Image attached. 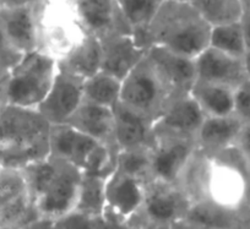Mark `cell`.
Masks as SVG:
<instances>
[{
	"instance_id": "obj_1",
	"label": "cell",
	"mask_w": 250,
	"mask_h": 229,
	"mask_svg": "<svg viewBox=\"0 0 250 229\" xmlns=\"http://www.w3.org/2000/svg\"><path fill=\"white\" fill-rule=\"evenodd\" d=\"M52 125L37 109L4 105L0 110V162L23 169L49 158Z\"/></svg>"
},
{
	"instance_id": "obj_2",
	"label": "cell",
	"mask_w": 250,
	"mask_h": 229,
	"mask_svg": "<svg viewBox=\"0 0 250 229\" xmlns=\"http://www.w3.org/2000/svg\"><path fill=\"white\" fill-rule=\"evenodd\" d=\"M212 28L190 0H162L160 10L146 35V43L175 54L196 59L210 47Z\"/></svg>"
},
{
	"instance_id": "obj_3",
	"label": "cell",
	"mask_w": 250,
	"mask_h": 229,
	"mask_svg": "<svg viewBox=\"0 0 250 229\" xmlns=\"http://www.w3.org/2000/svg\"><path fill=\"white\" fill-rule=\"evenodd\" d=\"M37 52L57 64L70 57L88 37L74 0L36 1Z\"/></svg>"
},
{
	"instance_id": "obj_4",
	"label": "cell",
	"mask_w": 250,
	"mask_h": 229,
	"mask_svg": "<svg viewBox=\"0 0 250 229\" xmlns=\"http://www.w3.org/2000/svg\"><path fill=\"white\" fill-rule=\"evenodd\" d=\"M178 95L146 53L145 58L123 80L120 103L131 112L155 123Z\"/></svg>"
},
{
	"instance_id": "obj_5",
	"label": "cell",
	"mask_w": 250,
	"mask_h": 229,
	"mask_svg": "<svg viewBox=\"0 0 250 229\" xmlns=\"http://www.w3.org/2000/svg\"><path fill=\"white\" fill-rule=\"evenodd\" d=\"M208 201L244 216L250 213V165L235 146L211 156Z\"/></svg>"
},
{
	"instance_id": "obj_6",
	"label": "cell",
	"mask_w": 250,
	"mask_h": 229,
	"mask_svg": "<svg viewBox=\"0 0 250 229\" xmlns=\"http://www.w3.org/2000/svg\"><path fill=\"white\" fill-rule=\"evenodd\" d=\"M58 64L40 52L26 54L0 85L4 104L38 109L53 85Z\"/></svg>"
},
{
	"instance_id": "obj_7",
	"label": "cell",
	"mask_w": 250,
	"mask_h": 229,
	"mask_svg": "<svg viewBox=\"0 0 250 229\" xmlns=\"http://www.w3.org/2000/svg\"><path fill=\"white\" fill-rule=\"evenodd\" d=\"M53 160L55 161L54 170L36 199L35 207L40 218L58 221L75 211L83 173L71 163Z\"/></svg>"
},
{
	"instance_id": "obj_8",
	"label": "cell",
	"mask_w": 250,
	"mask_h": 229,
	"mask_svg": "<svg viewBox=\"0 0 250 229\" xmlns=\"http://www.w3.org/2000/svg\"><path fill=\"white\" fill-rule=\"evenodd\" d=\"M190 207L189 200L174 184L148 179L139 217L158 229H172L184 221Z\"/></svg>"
},
{
	"instance_id": "obj_9",
	"label": "cell",
	"mask_w": 250,
	"mask_h": 229,
	"mask_svg": "<svg viewBox=\"0 0 250 229\" xmlns=\"http://www.w3.org/2000/svg\"><path fill=\"white\" fill-rule=\"evenodd\" d=\"M0 28L11 45L21 54L37 52L36 1H1Z\"/></svg>"
},
{
	"instance_id": "obj_10",
	"label": "cell",
	"mask_w": 250,
	"mask_h": 229,
	"mask_svg": "<svg viewBox=\"0 0 250 229\" xmlns=\"http://www.w3.org/2000/svg\"><path fill=\"white\" fill-rule=\"evenodd\" d=\"M83 80L58 67L52 87L37 110L50 125L66 124L83 104Z\"/></svg>"
},
{
	"instance_id": "obj_11",
	"label": "cell",
	"mask_w": 250,
	"mask_h": 229,
	"mask_svg": "<svg viewBox=\"0 0 250 229\" xmlns=\"http://www.w3.org/2000/svg\"><path fill=\"white\" fill-rule=\"evenodd\" d=\"M76 5L87 33L98 41L133 36L118 0H78Z\"/></svg>"
},
{
	"instance_id": "obj_12",
	"label": "cell",
	"mask_w": 250,
	"mask_h": 229,
	"mask_svg": "<svg viewBox=\"0 0 250 229\" xmlns=\"http://www.w3.org/2000/svg\"><path fill=\"white\" fill-rule=\"evenodd\" d=\"M195 147V140L191 139L155 137L151 147V179L175 184Z\"/></svg>"
},
{
	"instance_id": "obj_13",
	"label": "cell",
	"mask_w": 250,
	"mask_h": 229,
	"mask_svg": "<svg viewBox=\"0 0 250 229\" xmlns=\"http://www.w3.org/2000/svg\"><path fill=\"white\" fill-rule=\"evenodd\" d=\"M205 115L190 93L175 98L162 117L152 124L153 139L160 136L195 140Z\"/></svg>"
},
{
	"instance_id": "obj_14",
	"label": "cell",
	"mask_w": 250,
	"mask_h": 229,
	"mask_svg": "<svg viewBox=\"0 0 250 229\" xmlns=\"http://www.w3.org/2000/svg\"><path fill=\"white\" fill-rule=\"evenodd\" d=\"M196 78L201 83H213L237 91L247 83L243 59L230 57L208 47L195 59Z\"/></svg>"
},
{
	"instance_id": "obj_15",
	"label": "cell",
	"mask_w": 250,
	"mask_h": 229,
	"mask_svg": "<svg viewBox=\"0 0 250 229\" xmlns=\"http://www.w3.org/2000/svg\"><path fill=\"white\" fill-rule=\"evenodd\" d=\"M145 182L115 170L105 182V209L120 219H133L141 211Z\"/></svg>"
},
{
	"instance_id": "obj_16",
	"label": "cell",
	"mask_w": 250,
	"mask_h": 229,
	"mask_svg": "<svg viewBox=\"0 0 250 229\" xmlns=\"http://www.w3.org/2000/svg\"><path fill=\"white\" fill-rule=\"evenodd\" d=\"M98 144L100 142L78 131L70 125H52L49 157L71 163L81 170L90 153Z\"/></svg>"
},
{
	"instance_id": "obj_17",
	"label": "cell",
	"mask_w": 250,
	"mask_h": 229,
	"mask_svg": "<svg viewBox=\"0 0 250 229\" xmlns=\"http://www.w3.org/2000/svg\"><path fill=\"white\" fill-rule=\"evenodd\" d=\"M100 42L103 55L102 71L122 83L147 53L135 42L133 36H115Z\"/></svg>"
},
{
	"instance_id": "obj_18",
	"label": "cell",
	"mask_w": 250,
	"mask_h": 229,
	"mask_svg": "<svg viewBox=\"0 0 250 229\" xmlns=\"http://www.w3.org/2000/svg\"><path fill=\"white\" fill-rule=\"evenodd\" d=\"M147 55L178 95L190 93L198 80L195 59L175 54L160 47H151L147 50Z\"/></svg>"
},
{
	"instance_id": "obj_19",
	"label": "cell",
	"mask_w": 250,
	"mask_h": 229,
	"mask_svg": "<svg viewBox=\"0 0 250 229\" xmlns=\"http://www.w3.org/2000/svg\"><path fill=\"white\" fill-rule=\"evenodd\" d=\"M114 140L119 151L133 148H151L153 146L152 124L150 120L131 112L118 103L113 108Z\"/></svg>"
},
{
	"instance_id": "obj_20",
	"label": "cell",
	"mask_w": 250,
	"mask_h": 229,
	"mask_svg": "<svg viewBox=\"0 0 250 229\" xmlns=\"http://www.w3.org/2000/svg\"><path fill=\"white\" fill-rule=\"evenodd\" d=\"M243 124L235 115L225 118H205L195 137L196 148L215 156L235 146Z\"/></svg>"
},
{
	"instance_id": "obj_21",
	"label": "cell",
	"mask_w": 250,
	"mask_h": 229,
	"mask_svg": "<svg viewBox=\"0 0 250 229\" xmlns=\"http://www.w3.org/2000/svg\"><path fill=\"white\" fill-rule=\"evenodd\" d=\"M66 124L100 144L117 146L114 140V114L110 108L83 101Z\"/></svg>"
},
{
	"instance_id": "obj_22",
	"label": "cell",
	"mask_w": 250,
	"mask_h": 229,
	"mask_svg": "<svg viewBox=\"0 0 250 229\" xmlns=\"http://www.w3.org/2000/svg\"><path fill=\"white\" fill-rule=\"evenodd\" d=\"M248 216L217 206L211 201L191 205L178 229H244Z\"/></svg>"
},
{
	"instance_id": "obj_23",
	"label": "cell",
	"mask_w": 250,
	"mask_h": 229,
	"mask_svg": "<svg viewBox=\"0 0 250 229\" xmlns=\"http://www.w3.org/2000/svg\"><path fill=\"white\" fill-rule=\"evenodd\" d=\"M210 170L211 156L195 147L174 184L191 205L208 201Z\"/></svg>"
},
{
	"instance_id": "obj_24",
	"label": "cell",
	"mask_w": 250,
	"mask_h": 229,
	"mask_svg": "<svg viewBox=\"0 0 250 229\" xmlns=\"http://www.w3.org/2000/svg\"><path fill=\"white\" fill-rule=\"evenodd\" d=\"M194 98L205 118H225L235 115V91L213 83L196 81L191 88Z\"/></svg>"
},
{
	"instance_id": "obj_25",
	"label": "cell",
	"mask_w": 250,
	"mask_h": 229,
	"mask_svg": "<svg viewBox=\"0 0 250 229\" xmlns=\"http://www.w3.org/2000/svg\"><path fill=\"white\" fill-rule=\"evenodd\" d=\"M102 45L93 36L88 35L85 42L65 60L58 64L62 71L86 81L102 71Z\"/></svg>"
},
{
	"instance_id": "obj_26",
	"label": "cell",
	"mask_w": 250,
	"mask_h": 229,
	"mask_svg": "<svg viewBox=\"0 0 250 229\" xmlns=\"http://www.w3.org/2000/svg\"><path fill=\"white\" fill-rule=\"evenodd\" d=\"M125 20L129 23L135 42L148 50L146 35L160 10L162 0H118Z\"/></svg>"
},
{
	"instance_id": "obj_27",
	"label": "cell",
	"mask_w": 250,
	"mask_h": 229,
	"mask_svg": "<svg viewBox=\"0 0 250 229\" xmlns=\"http://www.w3.org/2000/svg\"><path fill=\"white\" fill-rule=\"evenodd\" d=\"M211 28L238 23L243 15V0H190Z\"/></svg>"
},
{
	"instance_id": "obj_28",
	"label": "cell",
	"mask_w": 250,
	"mask_h": 229,
	"mask_svg": "<svg viewBox=\"0 0 250 229\" xmlns=\"http://www.w3.org/2000/svg\"><path fill=\"white\" fill-rule=\"evenodd\" d=\"M122 81L104 71L85 81L83 83V101L105 108H113L120 102Z\"/></svg>"
},
{
	"instance_id": "obj_29",
	"label": "cell",
	"mask_w": 250,
	"mask_h": 229,
	"mask_svg": "<svg viewBox=\"0 0 250 229\" xmlns=\"http://www.w3.org/2000/svg\"><path fill=\"white\" fill-rule=\"evenodd\" d=\"M105 179L83 174L75 211L92 217H103L105 209Z\"/></svg>"
},
{
	"instance_id": "obj_30",
	"label": "cell",
	"mask_w": 250,
	"mask_h": 229,
	"mask_svg": "<svg viewBox=\"0 0 250 229\" xmlns=\"http://www.w3.org/2000/svg\"><path fill=\"white\" fill-rule=\"evenodd\" d=\"M210 47L230 57L243 59L248 49L240 23L213 27L211 30Z\"/></svg>"
},
{
	"instance_id": "obj_31",
	"label": "cell",
	"mask_w": 250,
	"mask_h": 229,
	"mask_svg": "<svg viewBox=\"0 0 250 229\" xmlns=\"http://www.w3.org/2000/svg\"><path fill=\"white\" fill-rule=\"evenodd\" d=\"M40 218L30 194L0 207L1 228L23 229Z\"/></svg>"
},
{
	"instance_id": "obj_32",
	"label": "cell",
	"mask_w": 250,
	"mask_h": 229,
	"mask_svg": "<svg viewBox=\"0 0 250 229\" xmlns=\"http://www.w3.org/2000/svg\"><path fill=\"white\" fill-rule=\"evenodd\" d=\"M115 170L143 182L151 179V148L119 151Z\"/></svg>"
},
{
	"instance_id": "obj_33",
	"label": "cell",
	"mask_w": 250,
	"mask_h": 229,
	"mask_svg": "<svg viewBox=\"0 0 250 229\" xmlns=\"http://www.w3.org/2000/svg\"><path fill=\"white\" fill-rule=\"evenodd\" d=\"M117 146L98 144L86 160L81 173L107 180L117 169Z\"/></svg>"
},
{
	"instance_id": "obj_34",
	"label": "cell",
	"mask_w": 250,
	"mask_h": 229,
	"mask_svg": "<svg viewBox=\"0 0 250 229\" xmlns=\"http://www.w3.org/2000/svg\"><path fill=\"white\" fill-rule=\"evenodd\" d=\"M30 194L22 169L3 167L0 169V207Z\"/></svg>"
},
{
	"instance_id": "obj_35",
	"label": "cell",
	"mask_w": 250,
	"mask_h": 229,
	"mask_svg": "<svg viewBox=\"0 0 250 229\" xmlns=\"http://www.w3.org/2000/svg\"><path fill=\"white\" fill-rule=\"evenodd\" d=\"M103 217H92L73 211L55 221V229H101Z\"/></svg>"
},
{
	"instance_id": "obj_36",
	"label": "cell",
	"mask_w": 250,
	"mask_h": 229,
	"mask_svg": "<svg viewBox=\"0 0 250 229\" xmlns=\"http://www.w3.org/2000/svg\"><path fill=\"white\" fill-rule=\"evenodd\" d=\"M25 57L15 49L0 28V70L10 72Z\"/></svg>"
},
{
	"instance_id": "obj_37",
	"label": "cell",
	"mask_w": 250,
	"mask_h": 229,
	"mask_svg": "<svg viewBox=\"0 0 250 229\" xmlns=\"http://www.w3.org/2000/svg\"><path fill=\"white\" fill-rule=\"evenodd\" d=\"M235 117L243 124H250V81L243 83L235 91Z\"/></svg>"
},
{
	"instance_id": "obj_38",
	"label": "cell",
	"mask_w": 250,
	"mask_h": 229,
	"mask_svg": "<svg viewBox=\"0 0 250 229\" xmlns=\"http://www.w3.org/2000/svg\"><path fill=\"white\" fill-rule=\"evenodd\" d=\"M146 224L144 223L143 219L139 217H134L133 219H120L118 217L113 216L109 212L104 211L103 213V223L101 229H144Z\"/></svg>"
},
{
	"instance_id": "obj_39",
	"label": "cell",
	"mask_w": 250,
	"mask_h": 229,
	"mask_svg": "<svg viewBox=\"0 0 250 229\" xmlns=\"http://www.w3.org/2000/svg\"><path fill=\"white\" fill-rule=\"evenodd\" d=\"M235 147L250 165V124H244L235 142Z\"/></svg>"
},
{
	"instance_id": "obj_40",
	"label": "cell",
	"mask_w": 250,
	"mask_h": 229,
	"mask_svg": "<svg viewBox=\"0 0 250 229\" xmlns=\"http://www.w3.org/2000/svg\"><path fill=\"white\" fill-rule=\"evenodd\" d=\"M247 49L250 50V0H243V15L239 21Z\"/></svg>"
},
{
	"instance_id": "obj_41",
	"label": "cell",
	"mask_w": 250,
	"mask_h": 229,
	"mask_svg": "<svg viewBox=\"0 0 250 229\" xmlns=\"http://www.w3.org/2000/svg\"><path fill=\"white\" fill-rule=\"evenodd\" d=\"M23 229H55V221L38 218L37 221H35Z\"/></svg>"
},
{
	"instance_id": "obj_42",
	"label": "cell",
	"mask_w": 250,
	"mask_h": 229,
	"mask_svg": "<svg viewBox=\"0 0 250 229\" xmlns=\"http://www.w3.org/2000/svg\"><path fill=\"white\" fill-rule=\"evenodd\" d=\"M243 64H244L245 74H247L248 81H250V50H247L245 55L243 57Z\"/></svg>"
},
{
	"instance_id": "obj_43",
	"label": "cell",
	"mask_w": 250,
	"mask_h": 229,
	"mask_svg": "<svg viewBox=\"0 0 250 229\" xmlns=\"http://www.w3.org/2000/svg\"><path fill=\"white\" fill-rule=\"evenodd\" d=\"M244 229H250V213L248 214V217H247V218H245Z\"/></svg>"
},
{
	"instance_id": "obj_44",
	"label": "cell",
	"mask_w": 250,
	"mask_h": 229,
	"mask_svg": "<svg viewBox=\"0 0 250 229\" xmlns=\"http://www.w3.org/2000/svg\"><path fill=\"white\" fill-rule=\"evenodd\" d=\"M4 101H3V97H1V93H0V110L3 109V107H4Z\"/></svg>"
},
{
	"instance_id": "obj_45",
	"label": "cell",
	"mask_w": 250,
	"mask_h": 229,
	"mask_svg": "<svg viewBox=\"0 0 250 229\" xmlns=\"http://www.w3.org/2000/svg\"><path fill=\"white\" fill-rule=\"evenodd\" d=\"M144 229H158V228H156L155 226H151V224H146V226L144 227Z\"/></svg>"
},
{
	"instance_id": "obj_46",
	"label": "cell",
	"mask_w": 250,
	"mask_h": 229,
	"mask_svg": "<svg viewBox=\"0 0 250 229\" xmlns=\"http://www.w3.org/2000/svg\"><path fill=\"white\" fill-rule=\"evenodd\" d=\"M1 168H3V165H1V162H0V169H1Z\"/></svg>"
},
{
	"instance_id": "obj_47",
	"label": "cell",
	"mask_w": 250,
	"mask_h": 229,
	"mask_svg": "<svg viewBox=\"0 0 250 229\" xmlns=\"http://www.w3.org/2000/svg\"><path fill=\"white\" fill-rule=\"evenodd\" d=\"M0 229H11V228H1V227H0Z\"/></svg>"
},
{
	"instance_id": "obj_48",
	"label": "cell",
	"mask_w": 250,
	"mask_h": 229,
	"mask_svg": "<svg viewBox=\"0 0 250 229\" xmlns=\"http://www.w3.org/2000/svg\"><path fill=\"white\" fill-rule=\"evenodd\" d=\"M0 8H1V1H0Z\"/></svg>"
},
{
	"instance_id": "obj_49",
	"label": "cell",
	"mask_w": 250,
	"mask_h": 229,
	"mask_svg": "<svg viewBox=\"0 0 250 229\" xmlns=\"http://www.w3.org/2000/svg\"><path fill=\"white\" fill-rule=\"evenodd\" d=\"M173 229H178V228H177V227H174V228H173Z\"/></svg>"
},
{
	"instance_id": "obj_50",
	"label": "cell",
	"mask_w": 250,
	"mask_h": 229,
	"mask_svg": "<svg viewBox=\"0 0 250 229\" xmlns=\"http://www.w3.org/2000/svg\"><path fill=\"white\" fill-rule=\"evenodd\" d=\"M172 229H173V228H172Z\"/></svg>"
}]
</instances>
